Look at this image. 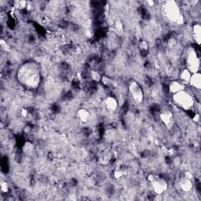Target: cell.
<instances>
[{
  "label": "cell",
  "instance_id": "obj_1",
  "mask_svg": "<svg viewBox=\"0 0 201 201\" xmlns=\"http://www.w3.org/2000/svg\"><path fill=\"white\" fill-rule=\"evenodd\" d=\"M173 102L184 110H190L195 104L193 97L185 90L173 94Z\"/></svg>",
  "mask_w": 201,
  "mask_h": 201
},
{
  "label": "cell",
  "instance_id": "obj_2",
  "mask_svg": "<svg viewBox=\"0 0 201 201\" xmlns=\"http://www.w3.org/2000/svg\"><path fill=\"white\" fill-rule=\"evenodd\" d=\"M165 13L168 19L171 21L177 22L178 24H182L183 22V17L181 14L178 6L174 1L167 3L165 7Z\"/></svg>",
  "mask_w": 201,
  "mask_h": 201
},
{
  "label": "cell",
  "instance_id": "obj_3",
  "mask_svg": "<svg viewBox=\"0 0 201 201\" xmlns=\"http://www.w3.org/2000/svg\"><path fill=\"white\" fill-rule=\"evenodd\" d=\"M187 69L193 74V73H198L199 68V58L196 54L195 50H190L187 56Z\"/></svg>",
  "mask_w": 201,
  "mask_h": 201
},
{
  "label": "cell",
  "instance_id": "obj_4",
  "mask_svg": "<svg viewBox=\"0 0 201 201\" xmlns=\"http://www.w3.org/2000/svg\"><path fill=\"white\" fill-rule=\"evenodd\" d=\"M129 92L131 94L133 99L137 103H142L144 99V93L140 85L137 82L130 83L129 86Z\"/></svg>",
  "mask_w": 201,
  "mask_h": 201
},
{
  "label": "cell",
  "instance_id": "obj_5",
  "mask_svg": "<svg viewBox=\"0 0 201 201\" xmlns=\"http://www.w3.org/2000/svg\"><path fill=\"white\" fill-rule=\"evenodd\" d=\"M151 183L153 191L156 195H162L168 189V184L163 178H156Z\"/></svg>",
  "mask_w": 201,
  "mask_h": 201
},
{
  "label": "cell",
  "instance_id": "obj_6",
  "mask_svg": "<svg viewBox=\"0 0 201 201\" xmlns=\"http://www.w3.org/2000/svg\"><path fill=\"white\" fill-rule=\"evenodd\" d=\"M168 88H169L170 93L174 94V93H177L178 92L182 91V90H185V85H184L181 81L174 80L170 83Z\"/></svg>",
  "mask_w": 201,
  "mask_h": 201
},
{
  "label": "cell",
  "instance_id": "obj_7",
  "mask_svg": "<svg viewBox=\"0 0 201 201\" xmlns=\"http://www.w3.org/2000/svg\"><path fill=\"white\" fill-rule=\"evenodd\" d=\"M105 105L107 110L110 112H115L118 108L117 100L113 97H108L105 101Z\"/></svg>",
  "mask_w": 201,
  "mask_h": 201
},
{
  "label": "cell",
  "instance_id": "obj_8",
  "mask_svg": "<svg viewBox=\"0 0 201 201\" xmlns=\"http://www.w3.org/2000/svg\"><path fill=\"white\" fill-rule=\"evenodd\" d=\"M190 86L196 90H200L201 88V75L200 73H196L192 74L191 78H190L189 83Z\"/></svg>",
  "mask_w": 201,
  "mask_h": 201
},
{
  "label": "cell",
  "instance_id": "obj_9",
  "mask_svg": "<svg viewBox=\"0 0 201 201\" xmlns=\"http://www.w3.org/2000/svg\"><path fill=\"white\" fill-rule=\"evenodd\" d=\"M179 187L185 193H188L193 188V181L183 177L179 181Z\"/></svg>",
  "mask_w": 201,
  "mask_h": 201
},
{
  "label": "cell",
  "instance_id": "obj_10",
  "mask_svg": "<svg viewBox=\"0 0 201 201\" xmlns=\"http://www.w3.org/2000/svg\"><path fill=\"white\" fill-rule=\"evenodd\" d=\"M90 117V113H89L88 110L85 108H81L77 112L76 114V119L82 123H87L89 121Z\"/></svg>",
  "mask_w": 201,
  "mask_h": 201
},
{
  "label": "cell",
  "instance_id": "obj_11",
  "mask_svg": "<svg viewBox=\"0 0 201 201\" xmlns=\"http://www.w3.org/2000/svg\"><path fill=\"white\" fill-rule=\"evenodd\" d=\"M159 119L166 126H168L173 119V114L170 111H163L159 114Z\"/></svg>",
  "mask_w": 201,
  "mask_h": 201
},
{
  "label": "cell",
  "instance_id": "obj_12",
  "mask_svg": "<svg viewBox=\"0 0 201 201\" xmlns=\"http://www.w3.org/2000/svg\"><path fill=\"white\" fill-rule=\"evenodd\" d=\"M193 38L196 44L199 45L201 42V27L199 24H195L193 28Z\"/></svg>",
  "mask_w": 201,
  "mask_h": 201
},
{
  "label": "cell",
  "instance_id": "obj_13",
  "mask_svg": "<svg viewBox=\"0 0 201 201\" xmlns=\"http://www.w3.org/2000/svg\"><path fill=\"white\" fill-rule=\"evenodd\" d=\"M192 73L188 71V69H183L180 73V80L184 85L186 86L187 84L189 83L190 78H191Z\"/></svg>",
  "mask_w": 201,
  "mask_h": 201
},
{
  "label": "cell",
  "instance_id": "obj_14",
  "mask_svg": "<svg viewBox=\"0 0 201 201\" xmlns=\"http://www.w3.org/2000/svg\"><path fill=\"white\" fill-rule=\"evenodd\" d=\"M90 76H91V79H93V81H94L96 83H99L102 80V76H101V74L98 72L95 71V70H91L90 71Z\"/></svg>",
  "mask_w": 201,
  "mask_h": 201
},
{
  "label": "cell",
  "instance_id": "obj_15",
  "mask_svg": "<svg viewBox=\"0 0 201 201\" xmlns=\"http://www.w3.org/2000/svg\"><path fill=\"white\" fill-rule=\"evenodd\" d=\"M124 174H125V171H124L123 169H120V168L116 169L114 171V173H113V175H114V178L116 179L121 178Z\"/></svg>",
  "mask_w": 201,
  "mask_h": 201
},
{
  "label": "cell",
  "instance_id": "obj_16",
  "mask_svg": "<svg viewBox=\"0 0 201 201\" xmlns=\"http://www.w3.org/2000/svg\"><path fill=\"white\" fill-rule=\"evenodd\" d=\"M0 187H1V191L3 193H7L9 192V185L7 182H2L0 184Z\"/></svg>",
  "mask_w": 201,
  "mask_h": 201
},
{
  "label": "cell",
  "instance_id": "obj_17",
  "mask_svg": "<svg viewBox=\"0 0 201 201\" xmlns=\"http://www.w3.org/2000/svg\"><path fill=\"white\" fill-rule=\"evenodd\" d=\"M115 27H116V29L119 32H122L123 31V24L122 21L120 20H117L115 22Z\"/></svg>",
  "mask_w": 201,
  "mask_h": 201
},
{
  "label": "cell",
  "instance_id": "obj_18",
  "mask_svg": "<svg viewBox=\"0 0 201 201\" xmlns=\"http://www.w3.org/2000/svg\"><path fill=\"white\" fill-rule=\"evenodd\" d=\"M101 81H102V83L104 84V85L107 86V87H109V86L113 83V81L111 80V79L108 78V76H102V80Z\"/></svg>",
  "mask_w": 201,
  "mask_h": 201
},
{
  "label": "cell",
  "instance_id": "obj_19",
  "mask_svg": "<svg viewBox=\"0 0 201 201\" xmlns=\"http://www.w3.org/2000/svg\"><path fill=\"white\" fill-rule=\"evenodd\" d=\"M138 47L139 48L141 49L142 50H148V43H147L145 41H141L140 43H139L138 44Z\"/></svg>",
  "mask_w": 201,
  "mask_h": 201
},
{
  "label": "cell",
  "instance_id": "obj_20",
  "mask_svg": "<svg viewBox=\"0 0 201 201\" xmlns=\"http://www.w3.org/2000/svg\"><path fill=\"white\" fill-rule=\"evenodd\" d=\"M184 177L192 181L193 180V178H194L193 177V174H192L191 172H189V171H186V172H185V174H184Z\"/></svg>",
  "mask_w": 201,
  "mask_h": 201
},
{
  "label": "cell",
  "instance_id": "obj_21",
  "mask_svg": "<svg viewBox=\"0 0 201 201\" xmlns=\"http://www.w3.org/2000/svg\"><path fill=\"white\" fill-rule=\"evenodd\" d=\"M21 116H22L23 118H26L28 116V111L26 108H22V109L21 110Z\"/></svg>",
  "mask_w": 201,
  "mask_h": 201
},
{
  "label": "cell",
  "instance_id": "obj_22",
  "mask_svg": "<svg viewBox=\"0 0 201 201\" xmlns=\"http://www.w3.org/2000/svg\"><path fill=\"white\" fill-rule=\"evenodd\" d=\"M84 34H85V36H87V38H91L92 36H93V33H92V32L90 30V29L86 30L85 32H84Z\"/></svg>",
  "mask_w": 201,
  "mask_h": 201
},
{
  "label": "cell",
  "instance_id": "obj_23",
  "mask_svg": "<svg viewBox=\"0 0 201 201\" xmlns=\"http://www.w3.org/2000/svg\"><path fill=\"white\" fill-rule=\"evenodd\" d=\"M0 44H1V47H2L3 49H4V50H7V43H6L3 39H2V40L0 41Z\"/></svg>",
  "mask_w": 201,
  "mask_h": 201
},
{
  "label": "cell",
  "instance_id": "obj_24",
  "mask_svg": "<svg viewBox=\"0 0 201 201\" xmlns=\"http://www.w3.org/2000/svg\"><path fill=\"white\" fill-rule=\"evenodd\" d=\"M156 178L155 177V176L153 175V174H149V175L148 176V180L150 182H153V181H154Z\"/></svg>",
  "mask_w": 201,
  "mask_h": 201
},
{
  "label": "cell",
  "instance_id": "obj_25",
  "mask_svg": "<svg viewBox=\"0 0 201 201\" xmlns=\"http://www.w3.org/2000/svg\"><path fill=\"white\" fill-rule=\"evenodd\" d=\"M146 3L148 4V7H153V6L155 5V3H155L154 1H153V0H148V1L146 2Z\"/></svg>",
  "mask_w": 201,
  "mask_h": 201
},
{
  "label": "cell",
  "instance_id": "obj_26",
  "mask_svg": "<svg viewBox=\"0 0 201 201\" xmlns=\"http://www.w3.org/2000/svg\"><path fill=\"white\" fill-rule=\"evenodd\" d=\"M199 114H196L195 115V116L193 117V121H195V122H199Z\"/></svg>",
  "mask_w": 201,
  "mask_h": 201
}]
</instances>
